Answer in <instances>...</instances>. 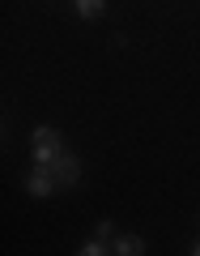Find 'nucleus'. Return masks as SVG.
<instances>
[{
  "instance_id": "obj_1",
  "label": "nucleus",
  "mask_w": 200,
  "mask_h": 256,
  "mask_svg": "<svg viewBox=\"0 0 200 256\" xmlns=\"http://www.w3.org/2000/svg\"><path fill=\"white\" fill-rule=\"evenodd\" d=\"M60 154H64V137H60V128L38 124V128H34V137H30V158H34L38 166H51Z\"/></svg>"
},
{
  "instance_id": "obj_2",
  "label": "nucleus",
  "mask_w": 200,
  "mask_h": 256,
  "mask_svg": "<svg viewBox=\"0 0 200 256\" xmlns=\"http://www.w3.org/2000/svg\"><path fill=\"white\" fill-rule=\"evenodd\" d=\"M55 184H60V180H55V171H51V166H38V162H34V171L26 175V192H30V196H38V201L51 196Z\"/></svg>"
},
{
  "instance_id": "obj_3",
  "label": "nucleus",
  "mask_w": 200,
  "mask_h": 256,
  "mask_svg": "<svg viewBox=\"0 0 200 256\" xmlns=\"http://www.w3.org/2000/svg\"><path fill=\"white\" fill-rule=\"evenodd\" d=\"M51 171H55V180H60V184H77V180H81V162H77L68 150H64V154L51 162Z\"/></svg>"
},
{
  "instance_id": "obj_4",
  "label": "nucleus",
  "mask_w": 200,
  "mask_h": 256,
  "mask_svg": "<svg viewBox=\"0 0 200 256\" xmlns=\"http://www.w3.org/2000/svg\"><path fill=\"white\" fill-rule=\"evenodd\" d=\"M111 248H115V256H145V239L132 235V230L115 235V239H111Z\"/></svg>"
},
{
  "instance_id": "obj_5",
  "label": "nucleus",
  "mask_w": 200,
  "mask_h": 256,
  "mask_svg": "<svg viewBox=\"0 0 200 256\" xmlns=\"http://www.w3.org/2000/svg\"><path fill=\"white\" fill-rule=\"evenodd\" d=\"M77 256H115V248H111V239H98V235H94Z\"/></svg>"
},
{
  "instance_id": "obj_6",
  "label": "nucleus",
  "mask_w": 200,
  "mask_h": 256,
  "mask_svg": "<svg viewBox=\"0 0 200 256\" xmlns=\"http://www.w3.org/2000/svg\"><path fill=\"white\" fill-rule=\"evenodd\" d=\"M73 4H77V13H81L85 22H90V18H98V13L107 9V0H73Z\"/></svg>"
},
{
  "instance_id": "obj_7",
  "label": "nucleus",
  "mask_w": 200,
  "mask_h": 256,
  "mask_svg": "<svg viewBox=\"0 0 200 256\" xmlns=\"http://www.w3.org/2000/svg\"><path fill=\"white\" fill-rule=\"evenodd\" d=\"M94 235H98V239H115V222H111V218H102L98 226H94Z\"/></svg>"
},
{
  "instance_id": "obj_8",
  "label": "nucleus",
  "mask_w": 200,
  "mask_h": 256,
  "mask_svg": "<svg viewBox=\"0 0 200 256\" xmlns=\"http://www.w3.org/2000/svg\"><path fill=\"white\" fill-rule=\"evenodd\" d=\"M188 256H200V244H192V248H188Z\"/></svg>"
}]
</instances>
